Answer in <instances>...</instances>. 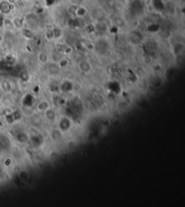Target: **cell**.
Masks as SVG:
<instances>
[{
	"instance_id": "6da1fadb",
	"label": "cell",
	"mask_w": 185,
	"mask_h": 207,
	"mask_svg": "<svg viewBox=\"0 0 185 207\" xmlns=\"http://www.w3.org/2000/svg\"><path fill=\"white\" fill-rule=\"evenodd\" d=\"M79 68L83 72L87 73V72H90V70H92V66L91 64L88 61L84 60L79 63Z\"/></svg>"
},
{
	"instance_id": "7a4b0ae2",
	"label": "cell",
	"mask_w": 185,
	"mask_h": 207,
	"mask_svg": "<svg viewBox=\"0 0 185 207\" xmlns=\"http://www.w3.org/2000/svg\"><path fill=\"white\" fill-rule=\"evenodd\" d=\"M13 23L17 28L22 29L23 28V22L22 21L20 17H15V18L13 19Z\"/></svg>"
},
{
	"instance_id": "3957f363",
	"label": "cell",
	"mask_w": 185,
	"mask_h": 207,
	"mask_svg": "<svg viewBox=\"0 0 185 207\" xmlns=\"http://www.w3.org/2000/svg\"><path fill=\"white\" fill-rule=\"evenodd\" d=\"M38 59L40 60V62H41L42 63H47L48 60H49V58H48L47 54H45L43 52H41L38 54Z\"/></svg>"
},
{
	"instance_id": "277c9868",
	"label": "cell",
	"mask_w": 185,
	"mask_h": 207,
	"mask_svg": "<svg viewBox=\"0 0 185 207\" xmlns=\"http://www.w3.org/2000/svg\"><path fill=\"white\" fill-rule=\"evenodd\" d=\"M8 85H9V82L7 81V80H4L2 82V86L5 90H8L9 87H8Z\"/></svg>"
}]
</instances>
